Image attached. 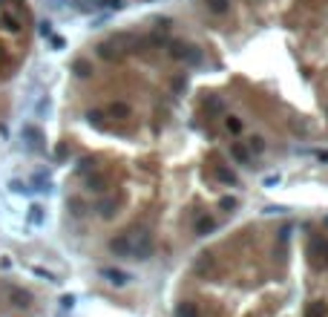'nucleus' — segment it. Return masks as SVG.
<instances>
[{
    "mask_svg": "<svg viewBox=\"0 0 328 317\" xmlns=\"http://www.w3.org/2000/svg\"><path fill=\"white\" fill-rule=\"evenodd\" d=\"M173 317H199L196 303H179L176 312H173Z\"/></svg>",
    "mask_w": 328,
    "mask_h": 317,
    "instance_id": "nucleus-1",
    "label": "nucleus"
},
{
    "mask_svg": "<svg viewBox=\"0 0 328 317\" xmlns=\"http://www.w3.org/2000/svg\"><path fill=\"white\" fill-rule=\"evenodd\" d=\"M104 277H110V280H113V285H124L127 280H130L127 274H121V271H110V268L104 271Z\"/></svg>",
    "mask_w": 328,
    "mask_h": 317,
    "instance_id": "nucleus-2",
    "label": "nucleus"
}]
</instances>
